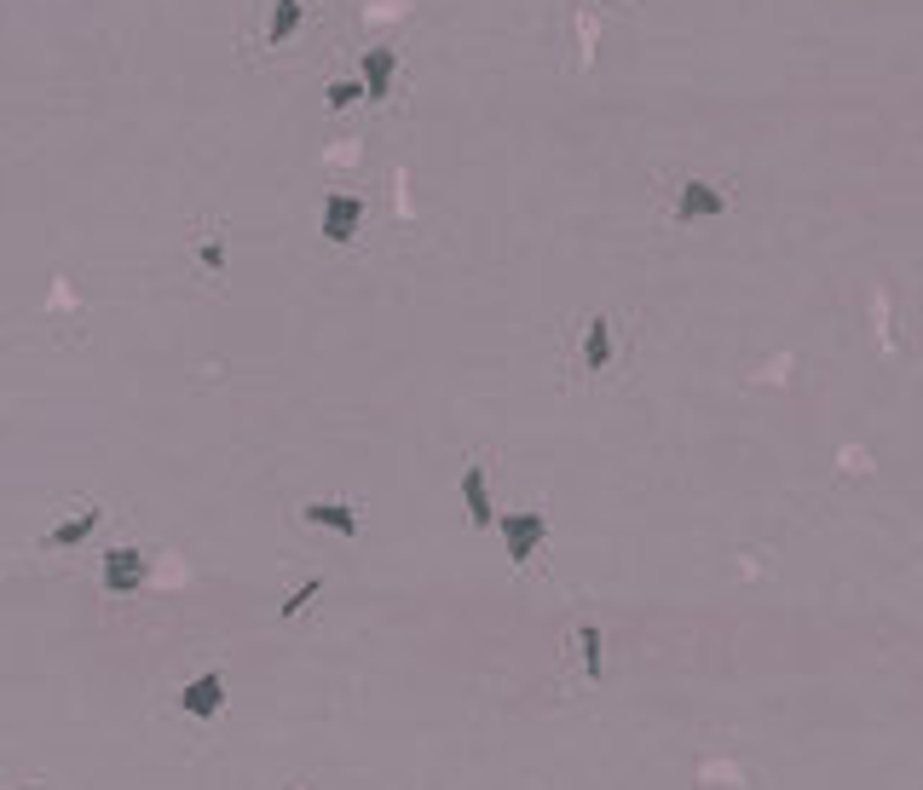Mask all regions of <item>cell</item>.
<instances>
[{
    "instance_id": "8fae6325",
    "label": "cell",
    "mask_w": 923,
    "mask_h": 790,
    "mask_svg": "<svg viewBox=\"0 0 923 790\" xmlns=\"http://www.w3.org/2000/svg\"><path fill=\"white\" fill-rule=\"evenodd\" d=\"M300 24H307V7H300V0H277V7H272V29H266V47H284Z\"/></svg>"
},
{
    "instance_id": "9c48e42d",
    "label": "cell",
    "mask_w": 923,
    "mask_h": 790,
    "mask_svg": "<svg viewBox=\"0 0 923 790\" xmlns=\"http://www.w3.org/2000/svg\"><path fill=\"white\" fill-rule=\"evenodd\" d=\"M398 70V47H370L364 52V98H387Z\"/></svg>"
},
{
    "instance_id": "277c9868",
    "label": "cell",
    "mask_w": 923,
    "mask_h": 790,
    "mask_svg": "<svg viewBox=\"0 0 923 790\" xmlns=\"http://www.w3.org/2000/svg\"><path fill=\"white\" fill-rule=\"evenodd\" d=\"M179 710H185L191 721H214L219 710H226V675H219V670L191 675L185 693H179Z\"/></svg>"
},
{
    "instance_id": "6da1fadb",
    "label": "cell",
    "mask_w": 923,
    "mask_h": 790,
    "mask_svg": "<svg viewBox=\"0 0 923 790\" xmlns=\"http://www.w3.org/2000/svg\"><path fill=\"white\" fill-rule=\"evenodd\" d=\"M496 531H503V549L514 565H531V554L549 542V514L543 508H514V514H496Z\"/></svg>"
},
{
    "instance_id": "ba28073f",
    "label": "cell",
    "mask_w": 923,
    "mask_h": 790,
    "mask_svg": "<svg viewBox=\"0 0 923 790\" xmlns=\"http://www.w3.org/2000/svg\"><path fill=\"white\" fill-rule=\"evenodd\" d=\"M300 519L307 525H324V531H335V537H358L364 531V514L352 508V502H307V508H300Z\"/></svg>"
},
{
    "instance_id": "9a60e30c",
    "label": "cell",
    "mask_w": 923,
    "mask_h": 790,
    "mask_svg": "<svg viewBox=\"0 0 923 790\" xmlns=\"http://www.w3.org/2000/svg\"><path fill=\"white\" fill-rule=\"evenodd\" d=\"M203 260H208V266L219 272V266H226V249H219V237L214 242H203Z\"/></svg>"
},
{
    "instance_id": "30bf717a",
    "label": "cell",
    "mask_w": 923,
    "mask_h": 790,
    "mask_svg": "<svg viewBox=\"0 0 923 790\" xmlns=\"http://www.w3.org/2000/svg\"><path fill=\"white\" fill-rule=\"evenodd\" d=\"M607 363H612V323H607V318H589V323H584V370L600 375Z\"/></svg>"
},
{
    "instance_id": "8992f818",
    "label": "cell",
    "mask_w": 923,
    "mask_h": 790,
    "mask_svg": "<svg viewBox=\"0 0 923 790\" xmlns=\"http://www.w3.org/2000/svg\"><path fill=\"white\" fill-rule=\"evenodd\" d=\"M98 519H105V508H82V514L58 519L52 531H41V549H47V554H70V549H82V542L98 531Z\"/></svg>"
},
{
    "instance_id": "7c38bea8",
    "label": "cell",
    "mask_w": 923,
    "mask_h": 790,
    "mask_svg": "<svg viewBox=\"0 0 923 790\" xmlns=\"http://www.w3.org/2000/svg\"><path fill=\"white\" fill-rule=\"evenodd\" d=\"M577 646H584V670H589V681H600V630H595V623H584V630H577Z\"/></svg>"
},
{
    "instance_id": "4fadbf2b",
    "label": "cell",
    "mask_w": 923,
    "mask_h": 790,
    "mask_svg": "<svg viewBox=\"0 0 923 790\" xmlns=\"http://www.w3.org/2000/svg\"><path fill=\"white\" fill-rule=\"evenodd\" d=\"M317 589H324V577H307V589H295V595L284 600V618H300V612H307V606L317 600Z\"/></svg>"
},
{
    "instance_id": "52a82bcc",
    "label": "cell",
    "mask_w": 923,
    "mask_h": 790,
    "mask_svg": "<svg viewBox=\"0 0 923 790\" xmlns=\"http://www.w3.org/2000/svg\"><path fill=\"white\" fill-rule=\"evenodd\" d=\"M462 508H468V525H474V531H491V525H496L491 484H486V468H479V462H468V468H462Z\"/></svg>"
},
{
    "instance_id": "5b68a950",
    "label": "cell",
    "mask_w": 923,
    "mask_h": 790,
    "mask_svg": "<svg viewBox=\"0 0 923 790\" xmlns=\"http://www.w3.org/2000/svg\"><path fill=\"white\" fill-rule=\"evenodd\" d=\"M728 214V196H721L710 179H681L675 191V226H687V219H721Z\"/></svg>"
},
{
    "instance_id": "5bb4252c",
    "label": "cell",
    "mask_w": 923,
    "mask_h": 790,
    "mask_svg": "<svg viewBox=\"0 0 923 790\" xmlns=\"http://www.w3.org/2000/svg\"><path fill=\"white\" fill-rule=\"evenodd\" d=\"M352 98H364V87H358V81H329V98H324V105H329V110H347Z\"/></svg>"
},
{
    "instance_id": "3957f363",
    "label": "cell",
    "mask_w": 923,
    "mask_h": 790,
    "mask_svg": "<svg viewBox=\"0 0 923 790\" xmlns=\"http://www.w3.org/2000/svg\"><path fill=\"white\" fill-rule=\"evenodd\" d=\"M317 226H324V237L335 242V249H347V242L358 237V226H364V196H358V191H329L324 196V219H317Z\"/></svg>"
},
{
    "instance_id": "7a4b0ae2",
    "label": "cell",
    "mask_w": 923,
    "mask_h": 790,
    "mask_svg": "<svg viewBox=\"0 0 923 790\" xmlns=\"http://www.w3.org/2000/svg\"><path fill=\"white\" fill-rule=\"evenodd\" d=\"M145 577H151L145 549H110L105 560H98V589H105L110 600L139 595V589H145Z\"/></svg>"
}]
</instances>
